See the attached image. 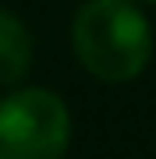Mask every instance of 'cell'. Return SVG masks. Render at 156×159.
Segmentation results:
<instances>
[{
    "instance_id": "cell-1",
    "label": "cell",
    "mask_w": 156,
    "mask_h": 159,
    "mask_svg": "<svg viewBox=\"0 0 156 159\" xmlns=\"http://www.w3.org/2000/svg\"><path fill=\"white\" fill-rule=\"evenodd\" d=\"M71 43L82 67L99 81H131L153 57V29L131 0H89L78 7Z\"/></svg>"
},
{
    "instance_id": "cell-3",
    "label": "cell",
    "mask_w": 156,
    "mask_h": 159,
    "mask_svg": "<svg viewBox=\"0 0 156 159\" xmlns=\"http://www.w3.org/2000/svg\"><path fill=\"white\" fill-rule=\"evenodd\" d=\"M32 64V35L25 21L0 7V85H14L29 74Z\"/></svg>"
},
{
    "instance_id": "cell-4",
    "label": "cell",
    "mask_w": 156,
    "mask_h": 159,
    "mask_svg": "<svg viewBox=\"0 0 156 159\" xmlns=\"http://www.w3.org/2000/svg\"><path fill=\"white\" fill-rule=\"evenodd\" d=\"M145 4H156V0H145Z\"/></svg>"
},
{
    "instance_id": "cell-2",
    "label": "cell",
    "mask_w": 156,
    "mask_h": 159,
    "mask_svg": "<svg viewBox=\"0 0 156 159\" xmlns=\"http://www.w3.org/2000/svg\"><path fill=\"white\" fill-rule=\"evenodd\" d=\"M71 142V113L50 89H18L0 99V159H60Z\"/></svg>"
}]
</instances>
